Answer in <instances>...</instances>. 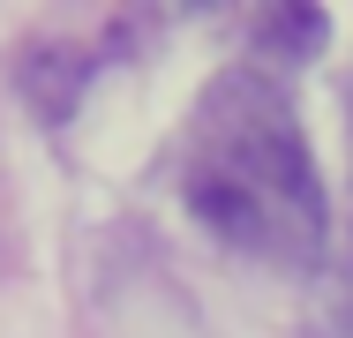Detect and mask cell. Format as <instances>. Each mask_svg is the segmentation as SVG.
Segmentation results:
<instances>
[{
	"instance_id": "cell-1",
	"label": "cell",
	"mask_w": 353,
	"mask_h": 338,
	"mask_svg": "<svg viewBox=\"0 0 353 338\" xmlns=\"http://www.w3.org/2000/svg\"><path fill=\"white\" fill-rule=\"evenodd\" d=\"M188 210L225 248L263 264H316L323 256V173L308 158V135L263 75H218L196 106L188 135Z\"/></svg>"
},
{
	"instance_id": "cell-2",
	"label": "cell",
	"mask_w": 353,
	"mask_h": 338,
	"mask_svg": "<svg viewBox=\"0 0 353 338\" xmlns=\"http://www.w3.org/2000/svg\"><path fill=\"white\" fill-rule=\"evenodd\" d=\"M323 38H331V15L323 8H271V23H263V46L279 61H316Z\"/></svg>"
},
{
	"instance_id": "cell-3",
	"label": "cell",
	"mask_w": 353,
	"mask_h": 338,
	"mask_svg": "<svg viewBox=\"0 0 353 338\" xmlns=\"http://www.w3.org/2000/svg\"><path fill=\"white\" fill-rule=\"evenodd\" d=\"M331 308H339V324H346V338H353V256L339 264V293H331Z\"/></svg>"
}]
</instances>
